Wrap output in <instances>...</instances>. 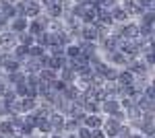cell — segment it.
Wrapping results in <instances>:
<instances>
[{"instance_id":"cell-23","label":"cell","mask_w":155,"mask_h":138,"mask_svg":"<svg viewBox=\"0 0 155 138\" xmlns=\"http://www.w3.org/2000/svg\"><path fill=\"white\" fill-rule=\"evenodd\" d=\"M35 132H37V134H44V136H50V134H52V126H50V120H48V117L37 120Z\"/></svg>"},{"instance_id":"cell-19","label":"cell","mask_w":155,"mask_h":138,"mask_svg":"<svg viewBox=\"0 0 155 138\" xmlns=\"http://www.w3.org/2000/svg\"><path fill=\"white\" fill-rule=\"evenodd\" d=\"M54 43V37H52V33L50 31H44L41 35H37L35 37V46H39V47H44L46 52H48V47Z\"/></svg>"},{"instance_id":"cell-13","label":"cell","mask_w":155,"mask_h":138,"mask_svg":"<svg viewBox=\"0 0 155 138\" xmlns=\"http://www.w3.org/2000/svg\"><path fill=\"white\" fill-rule=\"evenodd\" d=\"M19 70H21V62L11 54L8 60L4 62V66H2V72H4V74H15V72H19Z\"/></svg>"},{"instance_id":"cell-35","label":"cell","mask_w":155,"mask_h":138,"mask_svg":"<svg viewBox=\"0 0 155 138\" xmlns=\"http://www.w3.org/2000/svg\"><path fill=\"white\" fill-rule=\"evenodd\" d=\"M6 91H8V85L4 81H0V99H4V95H6Z\"/></svg>"},{"instance_id":"cell-41","label":"cell","mask_w":155,"mask_h":138,"mask_svg":"<svg viewBox=\"0 0 155 138\" xmlns=\"http://www.w3.org/2000/svg\"><path fill=\"white\" fill-rule=\"evenodd\" d=\"M2 76H4V72H2V70H0V81H2Z\"/></svg>"},{"instance_id":"cell-26","label":"cell","mask_w":155,"mask_h":138,"mask_svg":"<svg viewBox=\"0 0 155 138\" xmlns=\"http://www.w3.org/2000/svg\"><path fill=\"white\" fill-rule=\"evenodd\" d=\"M17 43H21V46L31 47V46H35V37H33V35H29L27 31H25V33L17 35Z\"/></svg>"},{"instance_id":"cell-33","label":"cell","mask_w":155,"mask_h":138,"mask_svg":"<svg viewBox=\"0 0 155 138\" xmlns=\"http://www.w3.org/2000/svg\"><path fill=\"white\" fill-rule=\"evenodd\" d=\"M134 4H137V2H134V0H120V6H122V8H124V11L128 12L132 8V6H134Z\"/></svg>"},{"instance_id":"cell-21","label":"cell","mask_w":155,"mask_h":138,"mask_svg":"<svg viewBox=\"0 0 155 138\" xmlns=\"http://www.w3.org/2000/svg\"><path fill=\"white\" fill-rule=\"evenodd\" d=\"M46 31V27H44V23L39 21V19H33V21H29V27H27V33L33 35V37H37V35H41Z\"/></svg>"},{"instance_id":"cell-3","label":"cell","mask_w":155,"mask_h":138,"mask_svg":"<svg viewBox=\"0 0 155 138\" xmlns=\"http://www.w3.org/2000/svg\"><path fill=\"white\" fill-rule=\"evenodd\" d=\"M99 111L106 115V117H114V115L120 111V99H112V97H107L106 101L99 105Z\"/></svg>"},{"instance_id":"cell-8","label":"cell","mask_w":155,"mask_h":138,"mask_svg":"<svg viewBox=\"0 0 155 138\" xmlns=\"http://www.w3.org/2000/svg\"><path fill=\"white\" fill-rule=\"evenodd\" d=\"M104 122H106V115L104 114H91L85 117L83 126L89 128V130H97V128H104Z\"/></svg>"},{"instance_id":"cell-30","label":"cell","mask_w":155,"mask_h":138,"mask_svg":"<svg viewBox=\"0 0 155 138\" xmlns=\"http://www.w3.org/2000/svg\"><path fill=\"white\" fill-rule=\"evenodd\" d=\"M44 54H48L44 47H39V46H31V47H29V58H35V60H39Z\"/></svg>"},{"instance_id":"cell-39","label":"cell","mask_w":155,"mask_h":138,"mask_svg":"<svg viewBox=\"0 0 155 138\" xmlns=\"http://www.w3.org/2000/svg\"><path fill=\"white\" fill-rule=\"evenodd\" d=\"M64 138H79V136H77V132H74V134H64Z\"/></svg>"},{"instance_id":"cell-15","label":"cell","mask_w":155,"mask_h":138,"mask_svg":"<svg viewBox=\"0 0 155 138\" xmlns=\"http://www.w3.org/2000/svg\"><path fill=\"white\" fill-rule=\"evenodd\" d=\"M79 46H81V54H83L85 58H91L95 56V54H99V46L97 43H89V41H79Z\"/></svg>"},{"instance_id":"cell-7","label":"cell","mask_w":155,"mask_h":138,"mask_svg":"<svg viewBox=\"0 0 155 138\" xmlns=\"http://www.w3.org/2000/svg\"><path fill=\"white\" fill-rule=\"evenodd\" d=\"M81 41H89V43H97L99 35L93 25H81Z\"/></svg>"},{"instance_id":"cell-28","label":"cell","mask_w":155,"mask_h":138,"mask_svg":"<svg viewBox=\"0 0 155 138\" xmlns=\"http://www.w3.org/2000/svg\"><path fill=\"white\" fill-rule=\"evenodd\" d=\"M66 87H68V85H66L64 81H60V79H56V81H54L52 85H50V89H52V93H58V95H62V93L66 91Z\"/></svg>"},{"instance_id":"cell-9","label":"cell","mask_w":155,"mask_h":138,"mask_svg":"<svg viewBox=\"0 0 155 138\" xmlns=\"http://www.w3.org/2000/svg\"><path fill=\"white\" fill-rule=\"evenodd\" d=\"M110 12H112V19H114V23H116V25H126L128 21H132L130 14L124 11L120 4H118V6H114V8H112Z\"/></svg>"},{"instance_id":"cell-18","label":"cell","mask_w":155,"mask_h":138,"mask_svg":"<svg viewBox=\"0 0 155 138\" xmlns=\"http://www.w3.org/2000/svg\"><path fill=\"white\" fill-rule=\"evenodd\" d=\"M58 79H60V81H64L66 85H74V82H77V72L71 70L68 66H64V68L58 72Z\"/></svg>"},{"instance_id":"cell-24","label":"cell","mask_w":155,"mask_h":138,"mask_svg":"<svg viewBox=\"0 0 155 138\" xmlns=\"http://www.w3.org/2000/svg\"><path fill=\"white\" fill-rule=\"evenodd\" d=\"M64 54L68 60H77V58L81 56V46L79 43H68V46L64 47Z\"/></svg>"},{"instance_id":"cell-31","label":"cell","mask_w":155,"mask_h":138,"mask_svg":"<svg viewBox=\"0 0 155 138\" xmlns=\"http://www.w3.org/2000/svg\"><path fill=\"white\" fill-rule=\"evenodd\" d=\"M25 11H27V0H19L15 4V17H25Z\"/></svg>"},{"instance_id":"cell-20","label":"cell","mask_w":155,"mask_h":138,"mask_svg":"<svg viewBox=\"0 0 155 138\" xmlns=\"http://www.w3.org/2000/svg\"><path fill=\"white\" fill-rule=\"evenodd\" d=\"M37 76H39V81H41V82H48V85H52V82L58 79V72H56V70H52V68H41Z\"/></svg>"},{"instance_id":"cell-17","label":"cell","mask_w":155,"mask_h":138,"mask_svg":"<svg viewBox=\"0 0 155 138\" xmlns=\"http://www.w3.org/2000/svg\"><path fill=\"white\" fill-rule=\"evenodd\" d=\"M81 25H93L97 21V8H93V6H87V11L81 14Z\"/></svg>"},{"instance_id":"cell-6","label":"cell","mask_w":155,"mask_h":138,"mask_svg":"<svg viewBox=\"0 0 155 138\" xmlns=\"http://www.w3.org/2000/svg\"><path fill=\"white\" fill-rule=\"evenodd\" d=\"M120 124L118 120H114V117H106V122H104V132H106L107 138H116L120 136Z\"/></svg>"},{"instance_id":"cell-16","label":"cell","mask_w":155,"mask_h":138,"mask_svg":"<svg viewBox=\"0 0 155 138\" xmlns=\"http://www.w3.org/2000/svg\"><path fill=\"white\" fill-rule=\"evenodd\" d=\"M118 85L120 87H130V85H134V74L128 68H122L118 72Z\"/></svg>"},{"instance_id":"cell-27","label":"cell","mask_w":155,"mask_h":138,"mask_svg":"<svg viewBox=\"0 0 155 138\" xmlns=\"http://www.w3.org/2000/svg\"><path fill=\"white\" fill-rule=\"evenodd\" d=\"M12 91H15V95H17L19 99L29 97V87H27V82H19V85H15V87H12Z\"/></svg>"},{"instance_id":"cell-14","label":"cell","mask_w":155,"mask_h":138,"mask_svg":"<svg viewBox=\"0 0 155 138\" xmlns=\"http://www.w3.org/2000/svg\"><path fill=\"white\" fill-rule=\"evenodd\" d=\"M37 105H39V99H35V97H23V99H21L23 115L25 114H33V111L37 109Z\"/></svg>"},{"instance_id":"cell-4","label":"cell","mask_w":155,"mask_h":138,"mask_svg":"<svg viewBox=\"0 0 155 138\" xmlns=\"http://www.w3.org/2000/svg\"><path fill=\"white\" fill-rule=\"evenodd\" d=\"M27 27H29V19L27 17H15L8 23V31H12L15 35H21L27 31Z\"/></svg>"},{"instance_id":"cell-36","label":"cell","mask_w":155,"mask_h":138,"mask_svg":"<svg viewBox=\"0 0 155 138\" xmlns=\"http://www.w3.org/2000/svg\"><path fill=\"white\" fill-rule=\"evenodd\" d=\"M58 0H39V4L44 6V8H48V6H52V4H56Z\"/></svg>"},{"instance_id":"cell-11","label":"cell","mask_w":155,"mask_h":138,"mask_svg":"<svg viewBox=\"0 0 155 138\" xmlns=\"http://www.w3.org/2000/svg\"><path fill=\"white\" fill-rule=\"evenodd\" d=\"M44 14V6L39 4V2H27V11H25V17L29 19V21H33V19H39Z\"/></svg>"},{"instance_id":"cell-10","label":"cell","mask_w":155,"mask_h":138,"mask_svg":"<svg viewBox=\"0 0 155 138\" xmlns=\"http://www.w3.org/2000/svg\"><path fill=\"white\" fill-rule=\"evenodd\" d=\"M44 12H46V17H48L50 21H62L64 19V8L60 6V2L52 4L48 8H44Z\"/></svg>"},{"instance_id":"cell-12","label":"cell","mask_w":155,"mask_h":138,"mask_svg":"<svg viewBox=\"0 0 155 138\" xmlns=\"http://www.w3.org/2000/svg\"><path fill=\"white\" fill-rule=\"evenodd\" d=\"M0 134L4 138H15L17 136V128L12 126V122L6 117V120H0Z\"/></svg>"},{"instance_id":"cell-34","label":"cell","mask_w":155,"mask_h":138,"mask_svg":"<svg viewBox=\"0 0 155 138\" xmlns=\"http://www.w3.org/2000/svg\"><path fill=\"white\" fill-rule=\"evenodd\" d=\"M91 138H107L104 128H97V130H91Z\"/></svg>"},{"instance_id":"cell-38","label":"cell","mask_w":155,"mask_h":138,"mask_svg":"<svg viewBox=\"0 0 155 138\" xmlns=\"http://www.w3.org/2000/svg\"><path fill=\"white\" fill-rule=\"evenodd\" d=\"M149 52H153V54H155V39H153V41H149Z\"/></svg>"},{"instance_id":"cell-22","label":"cell","mask_w":155,"mask_h":138,"mask_svg":"<svg viewBox=\"0 0 155 138\" xmlns=\"http://www.w3.org/2000/svg\"><path fill=\"white\" fill-rule=\"evenodd\" d=\"M11 54H12L15 58H17V60H19L21 64H23L25 60L29 58V47H27V46H21V43H17V46L12 47V52H11Z\"/></svg>"},{"instance_id":"cell-2","label":"cell","mask_w":155,"mask_h":138,"mask_svg":"<svg viewBox=\"0 0 155 138\" xmlns=\"http://www.w3.org/2000/svg\"><path fill=\"white\" fill-rule=\"evenodd\" d=\"M50 120V126H52V134H60L64 136V124H66V117L60 114V111H52L48 115Z\"/></svg>"},{"instance_id":"cell-32","label":"cell","mask_w":155,"mask_h":138,"mask_svg":"<svg viewBox=\"0 0 155 138\" xmlns=\"http://www.w3.org/2000/svg\"><path fill=\"white\" fill-rule=\"evenodd\" d=\"M77 136H79V138H91V130L85 128V126H81L79 130H77Z\"/></svg>"},{"instance_id":"cell-25","label":"cell","mask_w":155,"mask_h":138,"mask_svg":"<svg viewBox=\"0 0 155 138\" xmlns=\"http://www.w3.org/2000/svg\"><path fill=\"white\" fill-rule=\"evenodd\" d=\"M83 111H85L87 115H91V114H101V111H99V103H97V101H93V99H87V101L83 103Z\"/></svg>"},{"instance_id":"cell-40","label":"cell","mask_w":155,"mask_h":138,"mask_svg":"<svg viewBox=\"0 0 155 138\" xmlns=\"http://www.w3.org/2000/svg\"><path fill=\"white\" fill-rule=\"evenodd\" d=\"M6 2H11V4H17V2H19V0H6Z\"/></svg>"},{"instance_id":"cell-5","label":"cell","mask_w":155,"mask_h":138,"mask_svg":"<svg viewBox=\"0 0 155 138\" xmlns=\"http://www.w3.org/2000/svg\"><path fill=\"white\" fill-rule=\"evenodd\" d=\"M17 46V35L12 33V31H2L0 33V50H4V52H12V47Z\"/></svg>"},{"instance_id":"cell-37","label":"cell","mask_w":155,"mask_h":138,"mask_svg":"<svg viewBox=\"0 0 155 138\" xmlns=\"http://www.w3.org/2000/svg\"><path fill=\"white\" fill-rule=\"evenodd\" d=\"M128 138H145V136H143V134H141V132H137V130H134V132H132V134H130V136H128Z\"/></svg>"},{"instance_id":"cell-1","label":"cell","mask_w":155,"mask_h":138,"mask_svg":"<svg viewBox=\"0 0 155 138\" xmlns=\"http://www.w3.org/2000/svg\"><path fill=\"white\" fill-rule=\"evenodd\" d=\"M104 60H106L110 66H114V68H118V70H122V68H126V66H128V58L124 56L120 50L106 54V56H104Z\"/></svg>"},{"instance_id":"cell-29","label":"cell","mask_w":155,"mask_h":138,"mask_svg":"<svg viewBox=\"0 0 155 138\" xmlns=\"http://www.w3.org/2000/svg\"><path fill=\"white\" fill-rule=\"evenodd\" d=\"M48 54L52 58H64L66 56V54H64V46H56V43L48 47Z\"/></svg>"}]
</instances>
